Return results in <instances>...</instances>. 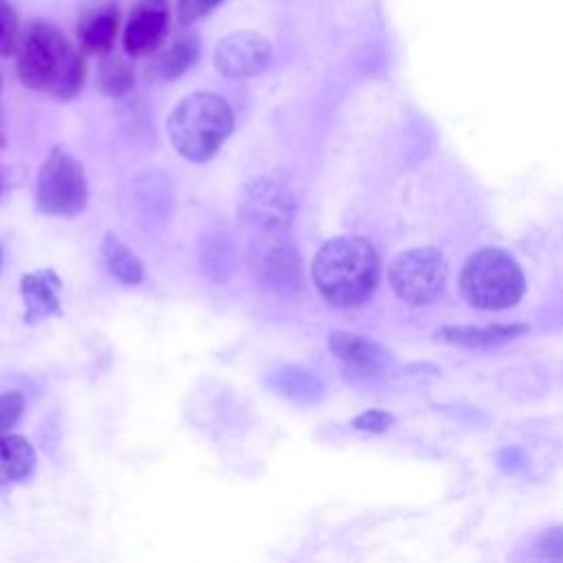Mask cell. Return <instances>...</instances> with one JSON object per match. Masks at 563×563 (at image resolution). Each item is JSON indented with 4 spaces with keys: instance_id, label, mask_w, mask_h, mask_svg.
Returning <instances> with one entry per match:
<instances>
[{
    "instance_id": "8992f818",
    "label": "cell",
    "mask_w": 563,
    "mask_h": 563,
    "mask_svg": "<svg viewBox=\"0 0 563 563\" xmlns=\"http://www.w3.org/2000/svg\"><path fill=\"white\" fill-rule=\"evenodd\" d=\"M238 216L260 235L284 233L295 218V196L275 178H255L238 196Z\"/></svg>"
},
{
    "instance_id": "ffe728a7",
    "label": "cell",
    "mask_w": 563,
    "mask_h": 563,
    "mask_svg": "<svg viewBox=\"0 0 563 563\" xmlns=\"http://www.w3.org/2000/svg\"><path fill=\"white\" fill-rule=\"evenodd\" d=\"M528 563H563V526L548 528L532 539Z\"/></svg>"
},
{
    "instance_id": "9a60e30c",
    "label": "cell",
    "mask_w": 563,
    "mask_h": 563,
    "mask_svg": "<svg viewBox=\"0 0 563 563\" xmlns=\"http://www.w3.org/2000/svg\"><path fill=\"white\" fill-rule=\"evenodd\" d=\"M35 451L31 442L15 433L0 435V486L24 482L35 468Z\"/></svg>"
},
{
    "instance_id": "3957f363",
    "label": "cell",
    "mask_w": 563,
    "mask_h": 563,
    "mask_svg": "<svg viewBox=\"0 0 563 563\" xmlns=\"http://www.w3.org/2000/svg\"><path fill=\"white\" fill-rule=\"evenodd\" d=\"M167 136L178 156L207 163L233 130V110L224 97L207 90L187 95L167 117Z\"/></svg>"
},
{
    "instance_id": "cb8c5ba5",
    "label": "cell",
    "mask_w": 563,
    "mask_h": 563,
    "mask_svg": "<svg viewBox=\"0 0 563 563\" xmlns=\"http://www.w3.org/2000/svg\"><path fill=\"white\" fill-rule=\"evenodd\" d=\"M222 0H178V20L183 26H189L207 18Z\"/></svg>"
},
{
    "instance_id": "484cf974",
    "label": "cell",
    "mask_w": 563,
    "mask_h": 563,
    "mask_svg": "<svg viewBox=\"0 0 563 563\" xmlns=\"http://www.w3.org/2000/svg\"><path fill=\"white\" fill-rule=\"evenodd\" d=\"M0 95H2V79H0Z\"/></svg>"
},
{
    "instance_id": "52a82bcc",
    "label": "cell",
    "mask_w": 563,
    "mask_h": 563,
    "mask_svg": "<svg viewBox=\"0 0 563 563\" xmlns=\"http://www.w3.org/2000/svg\"><path fill=\"white\" fill-rule=\"evenodd\" d=\"M446 262L433 249H411L400 253L389 266L394 292L413 306L431 303L444 288Z\"/></svg>"
},
{
    "instance_id": "603a6c76",
    "label": "cell",
    "mask_w": 563,
    "mask_h": 563,
    "mask_svg": "<svg viewBox=\"0 0 563 563\" xmlns=\"http://www.w3.org/2000/svg\"><path fill=\"white\" fill-rule=\"evenodd\" d=\"M394 424V416L383 409H367L352 420V427L365 433H385Z\"/></svg>"
},
{
    "instance_id": "5b68a950",
    "label": "cell",
    "mask_w": 563,
    "mask_h": 563,
    "mask_svg": "<svg viewBox=\"0 0 563 563\" xmlns=\"http://www.w3.org/2000/svg\"><path fill=\"white\" fill-rule=\"evenodd\" d=\"M37 209L46 216L70 218L86 209L88 183L84 165L62 145H55L37 174Z\"/></svg>"
},
{
    "instance_id": "d6986e66",
    "label": "cell",
    "mask_w": 563,
    "mask_h": 563,
    "mask_svg": "<svg viewBox=\"0 0 563 563\" xmlns=\"http://www.w3.org/2000/svg\"><path fill=\"white\" fill-rule=\"evenodd\" d=\"M97 84L99 90L110 99L125 97L134 88V70L125 59L106 55L97 66Z\"/></svg>"
},
{
    "instance_id": "4316f807",
    "label": "cell",
    "mask_w": 563,
    "mask_h": 563,
    "mask_svg": "<svg viewBox=\"0 0 563 563\" xmlns=\"http://www.w3.org/2000/svg\"><path fill=\"white\" fill-rule=\"evenodd\" d=\"M0 266H2V251H0Z\"/></svg>"
},
{
    "instance_id": "ac0fdd59",
    "label": "cell",
    "mask_w": 563,
    "mask_h": 563,
    "mask_svg": "<svg viewBox=\"0 0 563 563\" xmlns=\"http://www.w3.org/2000/svg\"><path fill=\"white\" fill-rule=\"evenodd\" d=\"M526 330L528 328L521 323H512V325L497 323V325H486V328H444L440 332V336L449 343L464 345V347H497Z\"/></svg>"
},
{
    "instance_id": "44dd1931",
    "label": "cell",
    "mask_w": 563,
    "mask_h": 563,
    "mask_svg": "<svg viewBox=\"0 0 563 563\" xmlns=\"http://www.w3.org/2000/svg\"><path fill=\"white\" fill-rule=\"evenodd\" d=\"M22 33L18 24V15L9 0H0V55L11 57L18 53Z\"/></svg>"
},
{
    "instance_id": "7402d4cb",
    "label": "cell",
    "mask_w": 563,
    "mask_h": 563,
    "mask_svg": "<svg viewBox=\"0 0 563 563\" xmlns=\"http://www.w3.org/2000/svg\"><path fill=\"white\" fill-rule=\"evenodd\" d=\"M24 411V398L20 391L0 394V435L11 433Z\"/></svg>"
},
{
    "instance_id": "8fae6325",
    "label": "cell",
    "mask_w": 563,
    "mask_h": 563,
    "mask_svg": "<svg viewBox=\"0 0 563 563\" xmlns=\"http://www.w3.org/2000/svg\"><path fill=\"white\" fill-rule=\"evenodd\" d=\"M119 31V9L117 0H99L92 7L84 9L77 26L79 44L86 53L110 55L114 37Z\"/></svg>"
},
{
    "instance_id": "e0dca14e",
    "label": "cell",
    "mask_w": 563,
    "mask_h": 563,
    "mask_svg": "<svg viewBox=\"0 0 563 563\" xmlns=\"http://www.w3.org/2000/svg\"><path fill=\"white\" fill-rule=\"evenodd\" d=\"M271 385L275 391L299 405H314L323 396V383L301 367H282L273 372Z\"/></svg>"
},
{
    "instance_id": "277c9868",
    "label": "cell",
    "mask_w": 563,
    "mask_h": 563,
    "mask_svg": "<svg viewBox=\"0 0 563 563\" xmlns=\"http://www.w3.org/2000/svg\"><path fill=\"white\" fill-rule=\"evenodd\" d=\"M460 286L471 306L479 310H504L521 299L523 275L506 251L482 249L466 260Z\"/></svg>"
},
{
    "instance_id": "30bf717a",
    "label": "cell",
    "mask_w": 563,
    "mask_h": 563,
    "mask_svg": "<svg viewBox=\"0 0 563 563\" xmlns=\"http://www.w3.org/2000/svg\"><path fill=\"white\" fill-rule=\"evenodd\" d=\"M169 26V9L165 0H141L123 29V48L132 57L150 55L165 40Z\"/></svg>"
},
{
    "instance_id": "9c48e42d",
    "label": "cell",
    "mask_w": 563,
    "mask_h": 563,
    "mask_svg": "<svg viewBox=\"0 0 563 563\" xmlns=\"http://www.w3.org/2000/svg\"><path fill=\"white\" fill-rule=\"evenodd\" d=\"M271 62V44L255 31H233L224 35L213 51V64L229 79L260 75Z\"/></svg>"
},
{
    "instance_id": "2e32d148",
    "label": "cell",
    "mask_w": 563,
    "mask_h": 563,
    "mask_svg": "<svg viewBox=\"0 0 563 563\" xmlns=\"http://www.w3.org/2000/svg\"><path fill=\"white\" fill-rule=\"evenodd\" d=\"M101 257L112 277H117L125 286H136L143 282L145 271L136 253L119 240L112 231H108L101 240Z\"/></svg>"
},
{
    "instance_id": "d4e9b609",
    "label": "cell",
    "mask_w": 563,
    "mask_h": 563,
    "mask_svg": "<svg viewBox=\"0 0 563 563\" xmlns=\"http://www.w3.org/2000/svg\"><path fill=\"white\" fill-rule=\"evenodd\" d=\"M495 462L504 473H521L528 464V457L519 446H504L497 451Z\"/></svg>"
},
{
    "instance_id": "ba28073f",
    "label": "cell",
    "mask_w": 563,
    "mask_h": 563,
    "mask_svg": "<svg viewBox=\"0 0 563 563\" xmlns=\"http://www.w3.org/2000/svg\"><path fill=\"white\" fill-rule=\"evenodd\" d=\"M253 275L273 290H295L301 282V260L282 233L260 235L249 251Z\"/></svg>"
},
{
    "instance_id": "6da1fadb",
    "label": "cell",
    "mask_w": 563,
    "mask_h": 563,
    "mask_svg": "<svg viewBox=\"0 0 563 563\" xmlns=\"http://www.w3.org/2000/svg\"><path fill=\"white\" fill-rule=\"evenodd\" d=\"M18 77L35 92L73 99L84 88L86 66L79 51L51 22L33 20L18 46Z\"/></svg>"
},
{
    "instance_id": "4fadbf2b",
    "label": "cell",
    "mask_w": 563,
    "mask_h": 563,
    "mask_svg": "<svg viewBox=\"0 0 563 563\" xmlns=\"http://www.w3.org/2000/svg\"><path fill=\"white\" fill-rule=\"evenodd\" d=\"M328 345H330V352L354 372L372 376V374H378L385 365V350L367 336L336 330L330 334Z\"/></svg>"
},
{
    "instance_id": "5bb4252c",
    "label": "cell",
    "mask_w": 563,
    "mask_h": 563,
    "mask_svg": "<svg viewBox=\"0 0 563 563\" xmlns=\"http://www.w3.org/2000/svg\"><path fill=\"white\" fill-rule=\"evenodd\" d=\"M200 57V40L196 33H180L167 48L156 53L147 66V77L156 81H174L187 73Z\"/></svg>"
},
{
    "instance_id": "7c38bea8",
    "label": "cell",
    "mask_w": 563,
    "mask_h": 563,
    "mask_svg": "<svg viewBox=\"0 0 563 563\" xmlns=\"http://www.w3.org/2000/svg\"><path fill=\"white\" fill-rule=\"evenodd\" d=\"M59 288L62 279L55 271H33L20 279V295L24 301V321L37 323L53 314H59Z\"/></svg>"
},
{
    "instance_id": "7a4b0ae2",
    "label": "cell",
    "mask_w": 563,
    "mask_h": 563,
    "mask_svg": "<svg viewBox=\"0 0 563 563\" xmlns=\"http://www.w3.org/2000/svg\"><path fill=\"white\" fill-rule=\"evenodd\" d=\"M378 255L358 235L328 240L314 255L310 273L319 295L334 308L365 303L378 284Z\"/></svg>"
}]
</instances>
